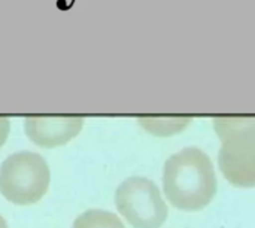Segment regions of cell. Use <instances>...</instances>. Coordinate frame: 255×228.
Instances as JSON below:
<instances>
[{
    "instance_id": "10",
    "label": "cell",
    "mask_w": 255,
    "mask_h": 228,
    "mask_svg": "<svg viewBox=\"0 0 255 228\" xmlns=\"http://www.w3.org/2000/svg\"><path fill=\"white\" fill-rule=\"evenodd\" d=\"M73 3H75V0H70V1H69V4H67V10H69V9H72Z\"/></svg>"
},
{
    "instance_id": "7",
    "label": "cell",
    "mask_w": 255,
    "mask_h": 228,
    "mask_svg": "<svg viewBox=\"0 0 255 228\" xmlns=\"http://www.w3.org/2000/svg\"><path fill=\"white\" fill-rule=\"evenodd\" d=\"M146 131L157 134V136H170L175 133L182 131L191 119H184V118H158V119H140L139 121Z\"/></svg>"
},
{
    "instance_id": "3",
    "label": "cell",
    "mask_w": 255,
    "mask_h": 228,
    "mask_svg": "<svg viewBox=\"0 0 255 228\" xmlns=\"http://www.w3.org/2000/svg\"><path fill=\"white\" fill-rule=\"evenodd\" d=\"M49 182V166L36 152H15L0 166V194L13 205L37 203L46 194Z\"/></svg>"
},
{
    "instance_id": "5",
    "label": "cell",
    "mask_w": 255,
    "mask_h": 228,
    "mask_svg": "<svg viewBox=\"0 0 255 228\" xmlns=\"http://www.w3.org/2000/svg\"><path fill=\"white\" fill-rule=\"evenodd\" d=\"M84 125L79 118H27L24 122L27 137L37 146L57 148L78 136Z\"/></svg>"
},
{
    "instance_id": "8",
    "label": "cell",
    "mask_w": 255,
    "mask_h": 228,
    "mask_svg": "<svg viewBox=\"0 0 255 228\" xmlns=\"http://www.w3.org/2000/svg\"><path fill=\"white\" fill-rule=\"evenodd\" d=\"M7 133H9V121L1 118V119H0V148H1L3 143L6 142Z\"/></svg>"
},
{
    "instance_id": "9",
    "label": "cell",
    "mask_w": 255,
    "mask_h": 228,
    "mask_svg": "<svg viewBox=\"0 0 255 228\" xmlns=\"http://www.w3.org/2000/svg\"><path fill=\"white\" fill-rule=\"evenodd\" d=\"M0 228H7V224H6V221H4V218L0 215Z\"/></svg>"
},
{
    "instance_id": "4",
    "label": "cell",
    "mask_w": 255,
    "mask_h": 228,
    "mask_svg": "<svg viewBox=\"0 0 255 228\" xmlns=\"http://www.w3.org/2000/svg\"><path fill=\"white\" fill-rule=\"evenodd\" d=\"M115 206L134 228H160L169 214L158 187L142 176H131L117 188Z\"/></svg>"
},
{
    "instance_id": "1",
    "label": "cell",
    "mask_w": 255,
    "mask_h": 228,
    "mask_svg": "<svg viewBox=\"0 0 255 228\" xmlns=\"http://www.w3.org/2000/svg\"><path fill=\"white\" fill-rule=\"evenodd\" d=\"M218 188L211 158L199 148H185L164 163L163 190L166 199L185 212L206 208Z\"/></svg>"
},
{
    "instance_id": "6",
    "label": "cell",
    "mask_w": 255,
    "mask_h": 228,
    "mask_svg": "<svg viewBox=\"0 0 255 228\" xmlns=\"http://www.w3.org/2000/svg\"><path fill=\"white\" fill-rule=\"evenodd\" d=\"M72 228H126L121 220L108 211L102 209H90L81 214Z\"/></svg>"
},
{
    "instance_id": "2",
    "label": "cell",
    "mask_w": 255,
    "mask_h": 228,
    "mask_svg": "<svg viewBox=\"0 0 255 228\" xmlns=\"http://www.w3.org/2000/svg\"><path fill=\"white\" fill-rule=\"evenodd\" d=\"M214 127L221 139L218 166L235 187H255V118H217Z\"/></svg>"
}]
</instances>
